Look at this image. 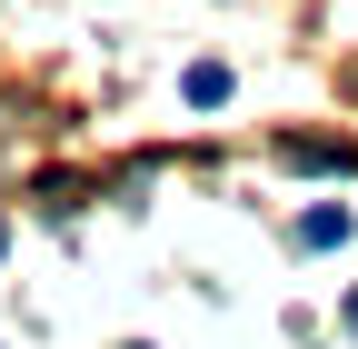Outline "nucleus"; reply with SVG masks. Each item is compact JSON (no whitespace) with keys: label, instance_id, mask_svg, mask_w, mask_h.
<instances>
[{"label":"nucleus","instance_id":"nucleus-2","mask_svg":"<svg viewBox=\"0 0 358 349\" xmlns=\"http://www.w3.org/2000/svg\"><path fill=\"white\" fill-rule=\"evenodd\" d=\"M329 240H348V210H308V220H299V249H329Z\"/></svg>","mask_w":358,"mask_h":349},{"label":"nucleus","instance_id":"nucleus-1","mask_svg":"<svg viewBox=\"0 0 358 349\" xmlns=\"http://www.w3.org/2000/svg\"><path fill=\"white\" fill-rule=\"evenodd\" d=\"M279 160H289V170H338V180L358 170V150H348V140H279Z\"/></svg>","mask_w":358,"mask_h":349},{"label":"nucleus","instance_id":"nucleus-4","mask_svg":"<svg viewBox=\"0 0 358 349\" xmlns=\"http://www.w3.org/2000/svg\"><path fill=\"white\" fill-rule=\"evenodd\" d=\"M348 329H358V289H348Z\"/></svg>","mask_w":358,"mask_h":349},{"label":"nucleus","instance_id":"nucleus-3","mask_svg":"<svg viewBox=\"0 0 358 349\" xmlns=\"http://www.w3.org/2000/svg\"><path fill=\"white\" fill-rule=\"evenodd\" d=\"M189 100H199V110H219V100H229V70L199 60V70H189Z\"/></svg>","mask_w":358,"mask_h":349}]
</instances>
